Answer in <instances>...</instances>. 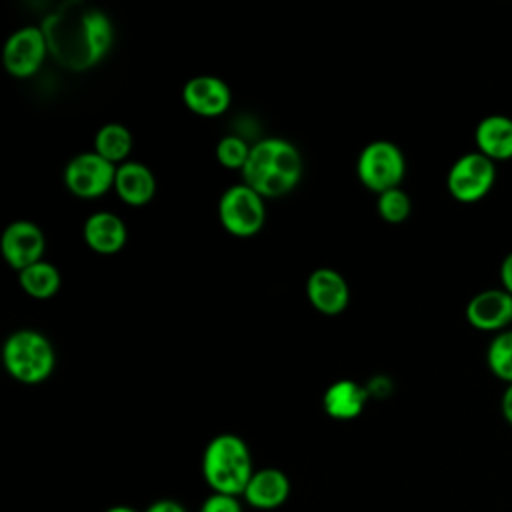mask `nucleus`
<instances>
[{
  "label": "nucleus",
  "mask_w": 512,
  "mask_h": 512,
  "mask_svg": "<svg viewBox=\"0 0 512 512\" xmlns=\"http://www.w3.org/2000/svg\"><path fill=\"white\" fill-rule=\"evenodd\" d=\"M48 52L70 70H86L98 64L114 42L110 18L82 2H66L42 22Z\"/></svg>",
  "instance_id": "nucleus-1"
},
{
  "label": "nucleus",
  "mask_w": 512,
  "mask_h": 512,
  "mask_svg": "<svg viewBox=\"0 0 512 512\" xmlns=\"http://www.w3.org/2000/svg\"><path fill=\"white\" fill-rule=\"evenodd\" d=\"M304 160L298 148L284 138H264L250 148L242 168L244 184L262 198L288 194L302 178Z\"/></svg>",
  "instance_id": "nucleus-2"
},
{
  "label": "nucleus",
  "mask_w": 512,
  "mask_h": 512,
  "mask_svg": "<svg viewBox=\"0 0 512 512\" xmlns=\"http://www.w3.org/2000/svg\"><path fill=\"white\" fill-rule=\"evenodd\" d=\"M202 478L212 492L240 496L254 474L248 444L230 432L208 440L202 452Z\"/></svg>",
  "instance_id": "nucleus-3"
},
{
  "label": "nucleus",
  "mask_w": 512,
  "mask_h": 512,
  "mask_svg": "<svg viewBox=\"0 0 512 512\" xmlns=\"http://www.w3.org/2000/svg\"><path fill=\"white\" fill-rule=\"evenodd\" d=\"M6 372L22 384H38L54 370V348L50 340L30 328L12 332L2 346Z\"/></svg>",
  "instance_id": "nucleus-4"
},
{
  "label": "nucleus",
  "mask_w": 512,
  "mask_h": 512,
  "mask_svg": "<svg viewBox=\"0 0 512 512\" xmlns=\"http://www.w3.org/2000/svg\"><path fill=\"white\" fill-rule=\"evenodd\" d=\"M356 172L360 182L376 192L382 194L392 188H400V182L406 172V160L402 150L388 140H374L364 146L358 156Z\"/></svg>",
  "instance_id": "nucleus-5"
},
{
  "label": "nucleus",
  "mask_w": 512,
  "mask_h": 512,
  "mask_svg": "<svg viewBox=\"0 0 512 512\" xmlns=\"http://www.w3.org/2000/svg\"><path fill=\"white\" fill-rule=\"evenodd\" d=\"M218 218L230 234L240 238L252 236L262 228L266 218L264 198L244 182L234 184L220 196Z\"/></svg>",
  "instance_id": "nucleus-6"
},
{
  "label": "nucleus",
  "mask_w": 512,
  "mask_h": 512,
  "mask_svg": "<svg viewBox=\"0 0 512 512\" xmlns=\"http://www.w3.org/2000/svg\"><path fill=\"white\" fill-rule=\"evenodd\" d=\"M496 180L494 160L482 152H466L450 166L446 176V186L452 198L458 202H476L484 198Z\"/></svg>",
  "instance_id": "nucleus-7"
},
{
  "label": "nucleus",
  "mask_w": 512,
  "mask_h": 512,
  "mask_svg": "<svg viewBox=\"0 0 512 512\" xmlns=\"http://www.w3.org/2000/svg\"><path fill=\"white\" fill-rule=\"evenodd\" d=\"M116 168L100 154L82 152L68 160L64 168V184L78 198H98L114 188Z\"/></svg>",
  "instance_id": "nucleus-8"
},
{
  "label": "nucleus",
  "mask_w": 512,
  "mask_h": 512,
  "mask_svg": "<svg viewBox=\"0 0 512 512\" xmlns=\"http://www.w3.org/2000/svg\"><path fill=\"white\" fill-rule=\"evenodd\" d=\"M48 54V42L38 26H24L12 32L2 48V64L14 78H28L40 70Z\"/></svg>",
  "instance_id": "nucleus-9"
},
{
  "label": "nucleus",
  "mask_w": 512,
  "mask_h": 512,
  "mask_svg": "<svg viewBox=\"0 0 512 512\" xmlns=\"http://www.w3.org/2000/svg\"><path fill=\"white\" fill-rule=\"evenodd\" d=\"M46 240L38 224L30 220L10 222L0 236V254L16 272L42 260Z\"/></svg>",
  "instance_id": "nucleus-10"
},
{
  "label": "nucleus",
  "mask_w": 512,
  "mask_h": 512,
  "mask_svg": "<svg viewBox=\"0 0 512 512\" xmlns=\"http://www.w3.org/2000/svg\"><path fill=\"white\" fill-rule=\"evenodd\" d=\"M186 108L198 116L214 118L228 110L232 94L228 84L216 76H194L182 88Z\"/></svg>",
  "instance_id": "nucleus-11"
},
{
  "label": "nucleus",
  "mask_w": 512,
  "mask_h": 512,
  "mask_svg": "<svg viewBox=\"0 0 512 512\" xmlns=\"http://www.w3.org/2000/svg\"><path fill=\"white\" fill-rule=\"evenodd\" d=\"M466 320L478 330H504L512 322V294L504 288H488L466 304Z\"/></svg>",
  "instance_id": "nucleus-12"
},
{
  "label": "nucleus",
  "mask_w": 512,
  "mask_h": 512,
  "mask_svg": "<svg viewBox=\"0 0 512 512\" xmlns=\"http://www.w3.org/2000/svg\"><path fill=\"white\" fill-rule=\"evenodd\" d=\"M290 490L292 484L288 474L280 468L266 466L254 470L242 492V500L256 510H276L286 504V500L290 498Z\"/></svg>",
  "instance_id": "nucleus-13"
},
{
  "label": "nucleus",
  "mask_w": 512,
  "mask_h": 512,
  "mask_svg": "<svg viewBox=\"0 0 512 512\" xmlns=\"http://www.w3.org/2000/svg\"><path fill=\"white\" fill-rule=\"evenodd\" d=\"M306 296L318 312L334 316L348 306L350 290L344 276L334 268H316L306 280Z\"/></svg>",
  "instance_id": "nucleus-14"
},
{
  "label": "nucleus",
  "mask_w": 512,
  "mask_h": 512,
  "mask_svg": "<svg viewBox=\"0 0 512 512\" xmlns=\"http://www.w3.org/2000/svg\"><path fill=\"white\" fill-rule=\"evenodd\" d=\"M478 152L490 160L512 158V118L506 114H488L474 128Z\"/></svg>",
  "instance_id": "nucleus-15"
},
{
  "label": "nucleus",
  "mask_w": 512,
  "mask_h": 512,
  "mask_svg": "<svg viewBox=\"0 0 512 512\" xmlns=\"http://www.w3.org/2000/svg\"><path fill=\"white\" fill-rule=\"evenodd\" d=\"M84 240L98 254H116L128 240L126 226L112 212H94L84 222Z\"/></svg>",
  "instance_id": "nucleus-16"
},
{
  "label": "nucleus",
  "mask_w": 512,
  "mask_h": 512,
  "mask_svg": "<svg viewBox=\"0 0 512 512\" xmlns=\"http://www.w3.org/2000/svg\"><path fill=\"white\" fill-rule=\"evenodd\" d=\"M366 402H368V388L348 378L332 382L322 396V408L334 420H352L360 416Z\"/></svg>",
  "instance_id": "nucleus-17"
},
{
  "label": "nucleus",
  "mask_w": 512,
  "mask_h": 512,
  "mask_svg": "<svg viewBox=\"0 0 512 512\" xmlns=\"http://www.w3.org/2000/svg\"><path fill=\"white\" fill-rule=\"evenodd\" d=\"M114 190L122 202L130 206H144L156 192V180L148 166L128 160L116 168Z\"/></svg>",
  "instance_id": "nucleus-18"
},
{
  "label": "nucleus",
  "mask_w": 512,
  "mask_h": 512,
  "mask_svg": "<svg viewBox=\"0 0 512 512\" xmlns=\"http://www.w3.org/2000/svg\"><path fill=\"white\" fill-rule=\"evenodd\" d=\"M132 150V134L124 124L110 122L104 124L94 136V152L100 154L104 160L120 166L128 162V154Z\"/></svg>",
  "instance_id": "nucleus-19"
},
{
  "label": "nucleus",
  "mask_w": 512,
  "mask_h": 512,
  "mask_svg": "<svg viewBox=\"0 0 512 512\" xmlns=\"http://www.w3.org/2000/svg\"><path fill=\"white\" fill-rule=\"evenodd\" d=\"M18 282L20 288L38 300H46L50 296H54L60 288V272L54 264L40 260L24 270L18 272Z\"/></svg>",
  "instance_id": "nucleus-20"
},
{
  "label": "nucleus",
  "mask_w": 512,
  "mask_h": 512,
  "mask_svg": "<svg viewBox=\"0 0 512 512\" xmlns=\"http://www.w3.org/2000/svg\"><path fill=\"white\" fill-rule=\"evenodd\" d=\"M486 362L492 374L512 384V330H502L490 340Z\"/></svg>",
  "instance_id": "nucleus-21"
},
{
  "label": "nucleus",
  "mask_w": 512,
  "mask_h": 512,
  "mask_svg": "<svg viewBox=\"0 0 512 512\" xmlns=\"http://www.w3.org/2000/svg\"><path fill=\"white\" fill-rule=\"evenodd\" d=\"M378 214L390 222V224H400L408 218L412 202L408 198V194L402 188H392L386 190L382 194H378V202H376Z\"/></svg>",
  "instance_id": "nucleus-22"
},
{
  "label": "nucleus",
  "mask_w": 512,
  "mask_h": 512,
  "mask_svg": "<svg viewBox=\"0 0 512 512\" xmlns=\"http://www.w3.org/2000/svg\"><path fill=\"white\" fill-rule=\"evenodd\" d=\"M250 148L246 144L244 138L240 136H224L218 144H216V160L230 170H242L248 156H250Z\"/></svg>",
  "instance_id": "nucleus-23"
},
{
  "label": "nucleus",
  "mask_w": 512,
  "mask_h": 512,
  "mask_svg": "<svg viewBox=\"0 0 512 512\" xmlns=\"http://www.w3.org/2000/svg\"><path fill=\"white\" fill-rule=\"evenodd\" d=\"M198 512H244V508H242V498L240 496L210 492L202 500Z\"/></svg>",
  "instance_id": "nucleus-24"
},
{
  "label": "nucleus",
  "mask_w": 512,
  "mask_h": 512,
  "mask_svg": "<svg viewBox=\"0 0 512 512\" xmlns=\"http://www.w3.org/2000/svg\"><path fill=\"white\" fill-rule=\"evenodd\" d=\"M144 512H188V510L184 508L182 502H178L174 498H158V500L150 502L144 508Z\"/></svg>",
  "instance_id": "nucleus-25"
},
{
  "label": "nucleus",
  "mask_w": 512,
  "mask_h": 512,
  "mask_svg": "<svg viewBox=\"0 0 512 512\" xmlns=\"http://www.w3.org/2000/svg\"><path fill=\"white\" fill-rule=\"evenodd\" d=\"M500 280L502 288L512 294V252H508L500 264Z\"/></svg>",
  "instance_id": "nucleus-26"
},
{
  "label": "nucleus",
  "mask_w": 512,
  "mask_h": 512,
  "mask_svg": "<svg viewBox=\"0 0 512 512\" xmlns=\"http://www.w3.org/2000/svg\"><path fill=\"white\" fill-rule=\"evenodd\" d=\"M500 408H502V416H504V420H506L508 424H512V384H508V386L504 388Z\"/></svg>",
  "instance_id": "nucleus-27"
},
{
  "label": "nucleus",
  "mask_w": 512,
  "mask_h": 512,
  "mask_svg": "<svg viewBox=\"0 0 512 512\" xmlns=\"http://www.w3.org/2000/svg\"><path fill=\"white\" fill-rule=\"evenodd\" d=\"M104 512H138V510L132 508V506H128V504H114V506L106 508Z\"/></svg>",
  "instance_id": "nucleus-28"
}]
</instances>
